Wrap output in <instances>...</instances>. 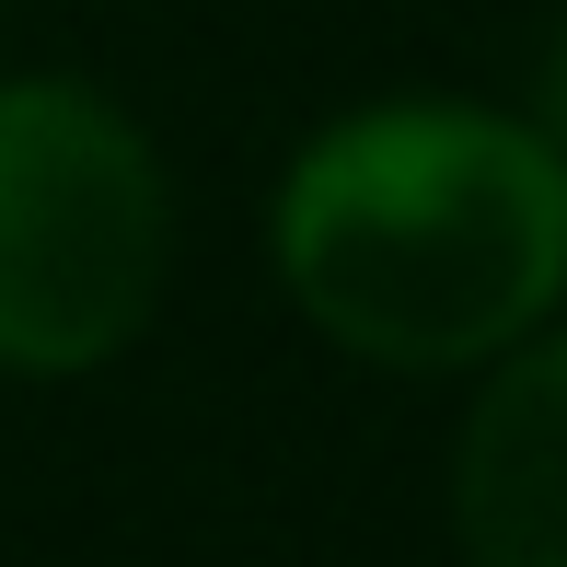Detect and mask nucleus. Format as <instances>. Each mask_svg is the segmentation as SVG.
<instances>
[{
	"label": "nucleus",
	"mask_w": 567,
	"mask_h": 567,
	"mask_svg": "<svg viewBox=\"0 0 567 567\" xmlns=\"http://www.w3.org/2000/svg\"><path fill=\"white\" fill-rule=\"evenodd\" d=\"M522 127H533V140H545L556 163H567V12L545 23V35H533V70H522Z\"/></svg>",
	"instance_id": "obj_4"
},
{
	"label": "nucleus",
	"mask_w": 567,
	"mask_h": 567,
	"mask_svg": "<svg viewBox=\"0 0 567 567\" xmlns=\"http://www.w3.org/2000/svg\"><path fill=\"white\" fill-rule=\"evenodd\" d=\"M174 278V174L82 70H0V371L82 382Z\"/></svg>",
	"instance_id": "obj_2"
},
{
	"label": "nucleus",
	"mask_w": 567,
	"mask_h": 567,
	"mask_svg": "<svg viewBox=\"0 0 567 567\" xmlns=\"http://www.w3.org/2000/svg\"><path fill=\"white\" fill-rule=\"evenodd\" d=\"M463 567H567V313L486 359L452 441Z\"/></svg>",
	"instance_id": "obj_3"
},
{
	"label": "nucleus",
	"mask_w": 567,
	"mask_h": 567,
	"mask_svg": "<svg viewBox=\"0 0 567 567\" xmlns=\"http://www.w3.org/2000/svg\"><path fill=\"white\" fill-rule=\"evenodd\" d=\"M278 290L371 371H486L567 313V163L498 105L382 93L290 151Z\"/></svg>",
	"instance_id": "obj_1"
}]
</instances>
